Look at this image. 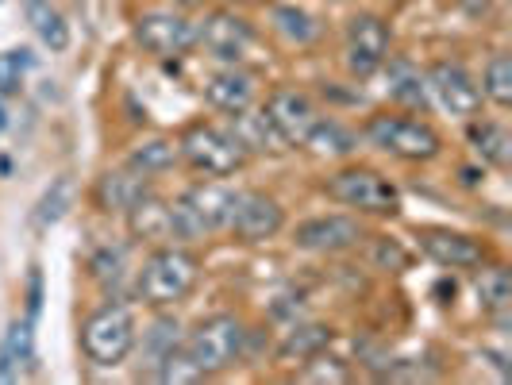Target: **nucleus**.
I'll use <instances>...</instances> for the list:
<instances>
[{"instance_id":"6","label":"nucleus","mask_w":512,"mask_h":385,"mask_svg":"<svg viewBox=\"0 0 512 385\" xmlns=\"http://www.w3.org/2000/svg\"><path fill=\"white\" fill-rule=\"evenodd\" d=\"M324 193L335 205L355 208L362 216H397L401 212V189L393 181L370 170V166H343L324 181Z\"/></svg>"},{"instance_id":"16","label":"nucleus","mask_w":512,"mask_h":385,"mask_svg":"<svg viewBox=\"0 0 512 385\" xmlns=\"http://www.w3.org/2000/svg\"><path fill=\"white\" fill-rule=\"evenodd\" d=\"M124 216H128L131 239H143V243H166V239H174L170 201H162V197H154V193H143Z\"/></svg>"},{"instance_id":"35","label":"nucleus","mask_w":512,"mask_h":385,"mask_svg":"<svg viewBox=\"0 0 512 385\" xmlns=\"http://www.w3.org/2000/svg\"><path fill=\"white\" fill-rule=\"evenodd\" d=\"M124 270H128V262H124V251H112V247H104L101 255L93 258V278L101 285H116L124 278Z\"/></svg>"},{"instance_id":"25","label":"nucleus","mask_w":512,"mask_h":385,"mask_svg":"<svg viewBox=\"0 0 512 385\" xmlns=\"http://www.w3.org/2000/svg\"><path fill=\"white\" fill-rule=\"evenodd\" d=\"M335 339V328L328 324H293L278 343V359L282 362H305L320 351H328Z\"/></svg>"},{"instance_id":"22","label":"nucleus","mask_w":512,"mask_h":385,"mask_svg":"<svg viewBox=\"0 0 512 385\" xmlns=\"http://www.w3.org/2000/svg\"><path fill=\"white\" fill-rule=\"evenodd\" d=\"M35 366V332L31 320H12L0 347V382H20V374Z\"/></svg>"},{"instance_id":"33","label":"nucleus","mask_w":512,"mask_h":385,"mask_svg":"<svg viewBox=\"0 0 512 385\" xmlns=\"http://www.w3.org/2000/svg\"><path fill=\"white\" fill-rule=\"evenodd\" d=\"M154 382H166V385H193V382H205V374L197 370V362L185 355V347H174L166 359H162V366L154 370Z\"/></svg>"},{"instance_id":"40","label":"nucleus","mask_w":512,"mask_h":385,"mask_svg":"<svg viewBox=\"0 0 512 385\" xmlns=\"http://www.w3.org/2000/svg\"><path fill=\"white\" fill-rule=\"evenodd\" d=\"M8 128V112H4V104H0V131Z\"/></svg>"},{"instance_id":"2","label":"nucleus","mask_w":512,"mask_h":385,"mask_svg":"<svg viewBox=\"0 0 512 385\" xmlns=\"http://www.w3.org/2000/svg\"><path fill=\"white\" fill-rule=\"evenodd\" d=\"M181 347L205 378H216L247 359V328L239 316L216 312V316H205L189 335H181Z\"/></svg>"},{"instance_id":"9","label":"nucleus","mask_w":512,"mask_h":385,"mask_svg":"<svg viewBox=\"0 0 512 385\" xmlns=\"http://www.w3.org/2000/svg\"><path fill=\"white\" fill-rule=\"evenodd\" d=\"M366 239V228H362L355 216H312L305 224L293 228V247L297 251H312V255H343V251H355Z\"/></svg>"},{"instance_id":"32","label":"nucleus","mask_w":512,"mask_h":385,"mask_svg":"<svg viewBox=\"0 0 512 385\" xmlns=\"http://www.w3.org/2000/svg\"><path fill=\"white\" fill-rule=\"evenodd\" d=\"M301 382H320V385H343L351 382V366L343 359H335L328 351H320V355H312V359L301 362V374H297Z\"/></svg>"},{"instance_id":"8","label":"nucleus","mask_w":512,"mask_h":385,"mask_svg":"<svg viewBox=\"0 0 512 385\" xmlns=\"http://www.w3.org/2000/svg\"><path fill=\"white\" fill-rule=\"evenodd\" d=\"M428 93L436 97V104L443 112H451L455 120H474L482 112V85L474 81V74L462 66V62H436L428 70Z\"/></svg>"},{"instance_id":"5","label":"nucleus","mask_w":512,"mask_h":385,"mask_svg":"<svg viewBox=\"0 0 512 385\" xmlns=\"http://www.w3.org/2000/svg\"><path fill=\"white\" fill-rule=\"evenodd\" d=\"M178 158L185 166H193L205 178H231L235 170L247 166V151L243 143L231 135V128H216V124H189L178 135Z\"/></svg>"},{"instance_id":"29","label":"nucleus","mask_w":512,"mask_h":385,"mask_svg":"<svg viewBox=\"0 0 512 385\" xmlns=\"http://www.w3.org/2000/svg\"><path fill=\"white\" fill-rule=\"evenodd\" d=\"M70 205H74V181L70 178H54L47 189H43V197H39V205H35V212H31V220H35V228L47 231L54 228L66 212H70Z\"/></svg>"},{"instance_id":"19","label":"nucleus","mask_w":512,"mask_h":385,"mask_svg":"<svg viewBox=\"0 0 512 385\" xmlns=\"http://www.w3.org/2000/svg\"><path fill=\"white\" fill-rule=\"evenodd\" d=\"M181 197L197 212V220L205 224V231H228L231 208H235V189L220 185V181H201V185H193Z\"/></svg>"},{"instance_id":"36","label":"nucleus","mask_w":512,"mask_h":385,"mask_svg":"<svg viewBox=\"0 0 512 385\" xmlns=\"http://www.w3.org/2000/svg\"><path fill=\"white\" fill-rule=\"evenodd\" d=\"M39 305H43V274H39V266H31V278H27V320L39 316Z\"/></svg>"},{"instance_id":"7","label":"nucleus","mask_w":512,"mask_h":385,"mask_svg":"<svg viewBox=\"0 0 512 385\" xmlns=\"http://www.w3.org/2000/svg\"><path fill=\"white\" fill-rule=\"evenodd\" d=\"M389 24H385L378 12H359L347 20L343 31V62H347V74L366 81V77L382 74L385 58H389Z\"/></svg>"},{"instance_id":"24","label":"nucleus","mask_w":512,"mask_h":385,"mask_svg":"<svg viewBox=\"0 0 512 385\" xmlns=\"http://www.w3.org/2000/svg\"><path fill=\"white\" fill-rule=\"evenodd\" d=\"M24 16L31 31L43 39L47 51L62 54L70 47V24H66V16L54 8L51 0H24Z\"/></svg>"},{"instance_id":"12","label":"nucleus","mask_w":512,"mask_h":385,"mask_svg":"<svg viewBox=\"0 0 512 385\" xmlns=\"http://www.w3.org/2000/svg\"><path fill=\"white\" fill-rule=\"evenodd\" d=\"M285 228V208L266 197V193H235V208H231L228 231L239 239V243H266L274 235H282Z\"/></svg>"},{"instance_id":"21","label":"nucleus","mask_w":512,"mask_h":385,"mask_svg":"<svg viewBox=\"0 0 512 385\" xmlns=\"http://www.w3.org/2000/svg\"><path fill=\"white\" fill-rule=\"evenodd\" d=\"M181 343V324L178 316H154V324L143 332V343L135 339V347H139V374L143 378H154V370L162 366V359L174 351Z\"/></svg>"},{"instance_id":"15","label":"nucleus","mask_w":512,"mask_h":385,"mask_svg":"<svg viewBox=\"0 0 512 385\" xmlns=\"http://www.w3.org/2000/svg\"><path fill=\"white\" fill-rule=\"evenodd\" d=\"M258 97V77L239 70V66H224L216 74L205 77V101L224 112V116H235V112H247Z\"/></svg>"},{"instance_id":"23","label":"nucleus","mask_w":512,"mask_h":385,"mask_svg":"<svg viewBox=\"0 0 512 385\" xmlns=\"http://www.w3.org/2000/svg\"><path fill=\"white\" fill-rule=\"evenodd\" d=\"M235 124H231V135L243 143V151L251 154V151H266V154H278V151H285L289 143H285L282 135H278V128L266 120V112H235L231 116Z\"/></svg>"},{"instance_id":"31","label":"nucleus","mask_w":512,"mask_h":385,"mask_svg":"<svg viewBox=\"0 0 512 385\" xmlns=\"http://www.w3.org/2000/svg\"><path fill=\"white\" fill-rule=\"evenodd\" d=\"M482 97L497 108H512V58L509 54H493L482 74Z\"/></svg>"},{"instance_id":"17","label":"nucleus","mask_w":512,"mask_h":385,"mask_svg":"<svg viewBox=\"0 0 512 385\" xmlns=\"http://www.w3.org/2000/svg\"><path fill=\"white\" fill-rule=\"evenodd\" d=\"M385 93L389 101L401 108H428L432 93H428V77L420 74V66H412L409 58H385Z\"/></svg>"},{"instance_id":"34","label":"nucleus","mask_w":512,"mask_h":385,"mask_svg":"<svg viewBox=\"0 0 512 385\" xmlns=\"http://www.w3.org/2000/svg\"><path fill=\"white\" fill-rule=\"evenodd\" d=\"M35 66L27 51H0V97H16L24 89V74Z\"/></svg>"},{"instance_id":"28","label":"nucleus","mask_w":512,"mask_h":385,"mask_svg":"<svg viewBox=\"0 0 512 385\" xmlns=\"http://www.w3.org/2000/svg\"><path fill=\"white\" fill-rule=\"evenodd\" d=\"M178 166V143L174 139H147L128 154V170L154 178V174H166Z\"/></svg>"},{"instance_id":"39","label":"nucleus","mask_w":512,"mask_h":385,"mask_svg":"<svg viewBox=\"0 0 512 385\" xmlns=\"http://www.w3.org/2000/svg\"><path fill=\"white\" fill-rule=\"evenodd\" d=\"M436 297H455V282H439L436 285Z\"/></svg>"},{"instance_id":"30","label":"nucleus","mask_w":512,"mask_h":385,"mask_svg":"<svg viewBox=\"0 0 512 385\" xmlns=\"http://www.w3.org/2000/svg\"><path fill=\"white\" fill-rule=\"evenodd\" d=\"M270 20H274V31L285 35L289 43H297V47H308V43L320 35L316 16H308L305 8H297V4H278V8L270 12Z\"/></svg>"},{"instance_id":"1","label":"nucleus","mask_w":512,"mask_h":385,"mask_svg":"<svg viewBox=\"0 0 512 385\" xmlns=\"http://www.w3.org/2000/svg\"><path fill=\"white\" fill-rule=\"evenodd\" d=\"M197 282H201V258L185 251V247L162 243L143 258V270L135 278V293H139L143 305L174 308L197 289Z\"/></svg>"},{"instance_id":"18","label":"nucleus","mask_w":512,"mask_h":385,"mask_svg":"<svg viewBox=\"0 0 512 385\" xmlns=\"http://www.w3.org/2000/svg\"><path fill=\"white\" fill-rule=\"evenodd\" d=\"M143 193H151V181L135 170H108L97 178V189H93V201L101 205V212H128Z\"/></svg>"},{"instance_id":"10","label":"nucleus","mask_w":512,"mask_h":385,"mask_svg":"<svg viewBox=\"0 0 512 385\" xmlns=\"http://www.w3.org/2000/svg\"><path fill=\"white\" fill-rule=\"evenodd\" d=\"M197 43H201L216 62L239 66V62L247 58V51H251V43H255V27L247 24L239 12L220 8V12H208L205 24H197Z\"/></svg>"},{"instance_id":"14","label":"nucleus","mask_w":512,"mask_h":385,"mask_svg":"<svg viewBox=\"0 0 512 385\" xmlns=\"http://www.w3.org/2000/svg\"><path fill=\"white\" fill-rule=\"evenodd\" d=\"M416 243L443 270H478V266H486L489 258H493V251H489L482 239L462 235V231H451V228L416 231Z\"/></svg>"},{"instance_id":"4","label":"nucleus","mask_w":512,"mask_h":385,"mask_svg":"<svg viewBox=\"0 0 512 385\" xmlns=\"http://www.w3.org/2000/svg\"><path fill=\"white\" fill-rule=\"evenodd\" d=\"M135 339H139V328H135L131 308L101 305L81 324V355L101 370H112V366H124L131 359Z\"/></svg>"},{"instance_id":"38","label":"nucleus","mask_w":512,"mask_h":385,"mask_svg":"<svg viewBox=\"0 0 512 385\" xmlns=\"http://www.w3.org/2000/svg\"><path fill=\"white\" fill-rule=\"evenodd\" d=\"M174 4H178L181 12H197V8H205L208 0H174Z\"/></svg>"},{"instance_id":"20","label":"nucleus","mask_w":512,"mask_h":385,"mask_svg":"<svg viewBox=\"0 0 512 385\" xmlns=\"http://www.w3.org/2000/svg\"><path fill=\"white\" fill-rule=\"evenodd\" d=\"M466 139H470V147H474V154L486 162V166H493V170H509L512 166V135L505 124H497V120H466Z\"/></svg>"},{"instance_id":"13","label":"nucleus","mask_w":512,"mask_h":385,"mask_svg":"<svg viewBox=\"0 0 512 385\" xmlns=\"http://www.w3.org/2000/svg\"><path fill=\"white\" fill-rule=\"evenodd\" d=\"M266 120L278 128L289 147H305L308 131L316 128V120H320V104L308 97L305 89H293V85H278L270 97H266Z\"/></svg>"},{"instance_id":"3","label":"nucleus","mask_w":512,"mask_h":385,"mask_svg":"<svg viewBox=\"0 0 512 385\" xmlns=\"http://www.w3.org/2000/svg\"><path fill=\"white\" fill-rule=\"evenodd\" d=\"M362 139L382 154H393L401 162H432L443 154V135L428 120L416 116H397V112H378L362 124Z\"/></svg>"},{"instance_id":"37","label":"nucleus","mask_w":512,"mask_h":385,"mask_svg":"<svg viewBox=\"0 0 512 385\" xmlns=\"http://www.w3.org/2000/svg\"><path fill=\"white\" fill-rule=\"evenodd\" d=\"M378 262H382V266H393V270H401L409 258H405V251H401L397 243H385V239H378Z\"/></svg>"},{"instance_id":"26","label":"nucleus","mask_w":512,"mask_h":385,"mask_svg":"<svg viewBox=\"0 0 512 385\" xmlns=\"http://www.w3.org/2000/svg\"><path fill=\"white\" fill-rule=\"evenodd\" d=\"M482 274H478V282H474V293H478V305H482V312H489V316H505L512 305V274L505 270V266H478Z\"/></svg>"},{"instance_id":"11","label":"nucleus","mask_w":512,"mask_h":385,"mask_svg":"<svg viewBox=\"0 0 512 385\" xmlns=\"http://www.w3.org/2000/svg\"><path fill=\"white\" fill-rule=\"evenodd\" d=\"M135 43L158 58H178L197 47V24L181 12H147L135 20Z\"/></svg>"},{"instance_id":"27","label":"nucleus","mask_w":512,"mask_h":385,"mask_svg":"<svg viewBox=\"0 0 512 385\" xmlns=\"http://www.w3.org/2000/svg\"><path fill=\"white\" fill-rule=\"evenodd\" d=\"M305 147H308V151H316V154L347 158V154L359 151V135L347 128V124H339V120H328V116H320V120H316V128L308 131Z\"/></svg>"}]
</instances>
